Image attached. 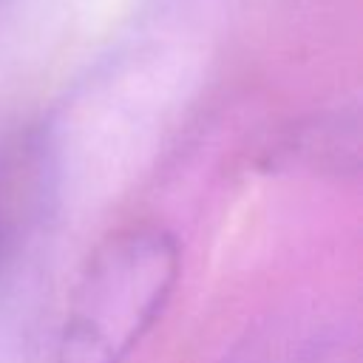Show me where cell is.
Wrapping results in <instances>:
<instances>
[{
    "mask_svg": "<svg viewBox=\"0 0 363 363\" xmlns=\"http://www.w3.org/2000/svg\"><path fill=\"white\" fill-rule=\"evenodd\" d=\"M60 196V162L43 128L0 139V281L40 244Z\"/></svg>",
    "mask_w": 363,
    "mask_h": 363,
    "instance_id": "2",
    "label": "cell"
},
{
    "mask_svg": "<svg viewBox=\"0 0 363 363\" xmlns=\"http://www.w3.org/2000/svg\"><path fill=\"white\" fill-rule=\"evenodd\" d=\"M179 269V244L159 224H130L105 235L68 298L57 363H125L164 312Z\"/></svg>",
    "mask_w": 363,
    "mask_h": 363,
    "instance_id": "1",
    "label": "cell"
},
{
    "mask_svg": "<svg viewBox=\"0 0 363 363\" xmlns=\"http://www.w3.org/2000/svg\"><path fill=\"white\" fill-rule=\"evenodd\" d=\"M3 3H6V0H0V9H3Z\"/></svg>",
    "mask_w": 363,
    "mask_h": 363,
    "instance_id": "3",
    "label": "cell"
}]
</instances>
